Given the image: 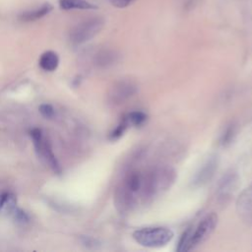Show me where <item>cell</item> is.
<instances>
[{"instance_id":"ba28073f","label":"cell","mask_w":252,"mask_h":252,"mask_svg":"<svg viewBox=\"0 0 252 252\" xmlns=\"http://www.w3.org/2000/svg\"><path fill=\"white\" fill-rule=\"evenodd\" d=\"M238 184V177L237 174L233 171H228L226 172L221 179L220 180L219 186H218V199L220 202H226L231 195H233L234 191L237 188Z\"/></svg>"},{"instance_id":"5bb4252c","label":"cell","mask_w":252,"mask_h":252,"mask_svg":"<svg viewBox=\"0 0 252 252\" xmlns=\"http://www.w3.org/2000/svg\"><path fill=\"white\" fill-rule=\"evenodd\" d=\"M17 198L12 193H4L0 195V214L8 215L15 211Z\"/></svg>"},{"instance_id":"e0dca14e","label":"cell","mask_w":252,"mask_h":252,"mask_svg":"<svg viewBox=\"0 0 252 252\" xmlns=\"http://www.w3.org/2000/svg\"><path fill=\"white\" fill-rule=\"evenodd\" d=\"M31 136L32 138V141H33V145H34V148L35 150H37L39 148V146L41 145L43 139H42V134H41V130L40 129H32V132H31Z\"/></svg>"},{"instance_id":"7a4b0ae2","label":"cell","mask_w":252,"mask_h":252,"mask_svg":"<svg viewBox=\"0 0 252 252\" xmlns=\"http://www.w3.org/2000/svg\"><path fill=\"white\" fill-rule=\"evenodd\" d=\"M173 168L167 165H156L144 170V202L148 204L167 191L175 180Z\"/></svg>"},{"instance_id":"44dd1931","label":"cell","mask_w":252,"mask_h":252,"mask_svg":"<svg viewBox=\"0 0 252 252\" xmlns=\"http://www.w3.org/2000/svg\"><path fill=\"white\" fill-rule=\"evenodd\" d=\"M136 0H109L110 4L116 8H125L131 5Z\"/></svg>"},{"instance_id":"9a60e30c","label":"cell","mask_w":252,"mask_h":252,"mask_svg":"<svg viewBox=\"0 0 252 252\" xmlns=\"http://www.w3.org/2000/svg\"><path fill=\"white\" fill-rule=\"evenodd\" d=\"M129 125H130V124H129V121H128L127 117L124 116V117L121 119V121L119 122V124L115 127V129L110 133L109 139H110V140H117V139H119V138L123 135V133L126 131V129H127V127H128Z\"/></svg>"},{"instance_id":"8fae6325","label":"cell","mask_w":252,"mask_h":252,"mask_svg":"<svg viewBox=\"0 0 252 252\" xmlns=\"http://www.w3.org/2000/svg\"><path fill=\"white\" fill-rule=\"evenodd\" d=\"M36 151L38 153H40L45 158L47 163L49 164V166L52 168V170L55 173L59 174L61 172V167H60V165H59V163H58V161H57V159H56L48 142L43 140L41 145L39 146V148Z\"/></svg>"},{"instance_id":"ac0fdd59","label":"cell","mask_w":252,"mask_h":252,"mask_svg":"<svg viewBox=\"0 0 252 252\" xmlns=\"http://www.w3.org/2000/svg\"><path fill=\"white\" fill-rule=\"evenodd\" d=\"M39 112L45 118H51L54 115V109L50 104H41L39 106Z\"/></svg>"},{"instance_id":"7c38bea8","label":"cell","mask_w":252,"mask_h":252,"mask_svg":"<svg viewBox=\"0 0 252 252\" xmlns=\"http://www.w3.org/2000/svg\"><path fill=\"white\" fill-rule=\"evenodd\" d=\"M59 6L62 10H73V9L91 10V9L97 8L94 4L87 0H60Z\"/></svg>"},{"instance_id":"7402d4cb","label":"cell","mask_w":252,"mask_h":252,"mask_svg":"<svg viewBox=\"0 0 252 252\" xmlns=\"http://www.w3.org/2000/svg\"><path fill=\"white\" fill-rule=\"evenodd\" d=\"M195 3H196V0H187L185 6H186L187 8H192V7L195 5Z\"/></svg>"},{"instance_id":"ffe728a7","label":"cell","mask_w":252,"mask_h":252,"mask_svg":"<svg viewBox=\"0 0 252 252\" xmlns=\"http://www.w3.org/2000/svg\"><path fill=\"white\" fill-rule=\"evenodd\" d=\"M233 134H234V127L232 125H230L229 127L226 128V130L224 131V133L222 135V139H221L222 144L226 145L227 143H230Z\"/></svg>"},{"instance_id":"8992f818","label":"cell","mask_w":252,"mask_h":252,"mask_svg":"<svg viewBox=\"0 0 252 252\" xmlns=\"http://www.w3.org/2000/svg\"><path fill=\"white\" fill-rule=\"evenodd\" d=\"M138 91L137 85L131 80H122L114 84L108 94L109 101L113 104L123 103Z\"/></svg>"},{"instance_id":"52a82bcc","label":"cell","mask_w":252,"mask_h":252,"mask_svg":"<svg viewBox=\"0 0 252 252\" xmlns=\"http://www.w3.org/2000/svg\"><path fill=\"white\" fill-rule=\"evenodd\" d=\"M218 157L212 156L208 158V159L200 166L198 171L195 173L192 179V185L194 187H200L208 183L214 176L218 168Z\"/></svg>"},{"instance_id":"d6986e66","label":"cell","mask_w":252,"mask_h":252,"mask_svg":"<svg viewBox=\"0 0 252 252\" xmlns=\"http://www.w3.org/2000/svg\"><path fill=\"white\" fill-rule=\"evenodd\" d=\"M13 215H14L15 220H16L17 221H19V222L24 223V222H27V221L29 220L28 215H27L23 210H21V209H17V208H16L15 211L13 212Z\"/></svg>"},{"instance_id":"277c9868","label":"cell","mask_w":252,"mask_h":252,"mask_svg":"<svg viewBox=\"0 0 252 252\" xmlns=\"http://www.w3.org/2000/svg\"><path fill=\"white\" fill-rule=\"evenodd\" d=\"M173 237V232L167 227H143L133 232V238L142 246L156 248L164 246Z\"/></svg>"},{"instance_id":"2e32d148","label":"cell","mask_w":252,"mask_h":252,"mask_svg":"<svg viewBox=\"0 0 252 252\" xmlns=\"http://www.w3.org/2000/svg\"><path fill=\"white\" fill-rule=\"evenodd\" d=\"M126 117L129 121V124L139 126V125L143 124L146 121L147 115L142 111H132V112L128 113L126 115Z\"/></svg>"},{"instance_id":"30bf717a","label":"cell","mask_w":252,"mask_h":252,"mask_svg":"<svg viewBox=\"0 0 252 252\" xmlns=\"http://www.w3.org/2000/svg\"><path fill=\"white\" fill-rule=\"evenodd\" d=\"M52 9H53V6L50 3H44L39 7H36L34 9L23 12L20 16V19L24 22L36 21V20L44 17L48 13H50Z\"/></svg>"},{"instance_id":"3957f363","label":"cell","mask_w":252,"mask_h":252,"mask_svg":"<svg viewBox=\"0 0 252 252\" xmlns=\"http://www.w3.org/2000/svg\"><path fill=\"white\" fill-rule=\"evenodd\" d=\"M218 223V216L215 213L205 216L197 224L187 228L181 235L176 250L178 252L190 251L204 241L214 232Z\"/></svg>"},{"instance_id":"5b68a950","label":"cell","mask_w":252,"mask_h":252,"mask_svg":"<svg viewBox=\"0 0 252 252\" xmlns=\"http://www.w3.org/2000/svg\"><path fill=\"white\" fill-rule=\"evenodd\" d=\"M103 27L101 18H92L78 24L70 33V40L74 44H82L92 39Z\"/></svg>"},{"instance_id":"9c48e42d","label":"cell","mask_w":252,"mask_h":252,"mask_svg":"<svg viewBox=\"0 0 252 252\" xmlns=\"http://www.w3.org/2000/svg\"><path fill=\"white\" fill-rule=\"evenodd\" d=\"M236 211L244 222L252 224V185L240 193L236 201Z\"/></svg>"},{"instance_id":"4fadbf2b","label":"cell","mask_w":252,"mask_h":252,"mask_svg":"<svg viewBox=\"0 0 252 252\" xmlns=\"http://www.w3.org/2000/svg\"><path fill=\"white\" fill-rule=\"evenodd\" d=\"M59 63V58L57 54L53 51L44 52L39 59V66L44 71H54Z\"/></svg>"},{"instance_id":"6da1fadb","label":"cell","mask_w":252,"mask_h":252,"mask_svg":"<svg viewBox=\"0 0 252 252\" xmlns=\"http://www.w3.org/2000/svg\"><path fill=\"white\" fill-rule=\"evenodd\" d=\"M115 204L121 213H130L144 203V171L131 170L121 180L115 192Z\"/></svg>"}]
</instances>
